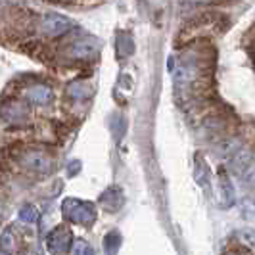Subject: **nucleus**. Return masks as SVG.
Returning a JSON list of instances; mask_svg holds the SVG:
<instances>
[{
  "instance_id": "nucleus-14",
  "label": "nucleus",
  "mask_w": 255,
  "mask_h": 255,
  "mask_svg": "<svg viewBox=\"0 0 255 255\" xmlns=\"http://www.w3.org/2000/svg\"><path fill=\"white\" fill-rule=\"evenodd\" d=\"M242 146V142L240 140H236V138H227V140H223L221 142V146L217 148V152L221 153V155H227V153H234L238 152V148Z\"/></svg>"
},
{
  "instance_id": "nucleus-12",
  "label": "nucleus",
  "mask_w": 255,
  "mask_h": 255,
  "mask_svg": "<svg viewBox=\"0 0 255 255\" xmlns=\"http://www.w3.org/2000/svg\"><path fill=\"white\" fill-rule=\"evenodd\" d=\"M19 221L21 223H25V225H33V223H37L38 221V209L35 205H23L21 209H19Z\"/></svg>"
},
{
  "instance_id": "nucleus-15",
  "label": "nucleus",
  "mask_w": 255,
  "mask_h": 255,
  "mask_svg": "<svg viewBox=\"0 0 255 255\" xmlns=\"http://www.w3.org/2000/svg\"><path fill=\"white\" fill-rule=\"evenodd\" d=\"M71 252H73V255H94V250H92L90 244H87L85 240H77V242H73Z\"/></svg>"
},
{
  "instance_id": "nucleus-17",
  "label": "nucleus",
  "mask_w": 255,
  "mask_h": 255,
  "mask_svg": "<svg viewBox=\"0 0 255 255\" xmlns=\"http://www.w3.org/2000/svg\"><path fill=\"white\" fill-rule=\"evenodd\" d=\"M0 255H10V254H6V252H0Z\"/></svg>"
},
{
  "instance_id": "nucleus-7",
  "label": "nucleus",
  "mask_w": 255,
  "mask_h": 255,
  "mask_svg": "<svg viewBox=\"0 0 255 255\" xmlns=\"http://www.w3.org/2000/svg\"><path fill=\"white\" fill-rule=\"evenodd\" d=\"M0 114H2V117H4L6 121H10V123H23V121H27L25 106H21V104H17V102L6 104V106L0 110Z\"/></svg>"
},
{
  "instance_id": "nucleus-1",
  "label": "nucleus",
  "mask_w": 255,
  "mask_h": 255,
  "mask_svg": "<svg viewBox=\"0 0 255 255\" xmlns=\"http://www.w3.org/2000/svg\"><path fill=\"white\" fill-rule=\"evenodd\" d=\"M62 213L69 221L77 223V225L89 227V225L94 223V219H96V207H94V204L81 202L77 198H67L64 204H62Z\"/></svg>"
},
{
  "instance_id": "nucleus-8",
  "label": "nucleus",
  "mask_w": 255,
  "mask_h": 255,
  "mask_svg": "<svg viewBox=\"0 0 255 255\" xmlns=\"http://www.w3.org/2000/svg\"><path fill=\"white\" fill-rule=\"evenodd\" d=\"M19 248V238H17V232L15 229H6L0 234V252H6V254L12 255L13 252H17Z\"/></svg>"
},
{
  "instance_id": "nucleus-16",
  "label": "nucleus",
  "mask_w": 255,
  "mask_h": 255,
  "mask_svg": "<svg viewBox=\"0 0 255 255\" xmlns=\"http://www.w3.org/2000/svg\"><path fill=\"white\" fill-rule=\"evenodd\" d=\"M4 209H6V207H4V202H2V200H0V215H2V213H4Z\"/></svg>"
},
{
  "instance_id": "nucleus-5",
  "label": "nucleus",
  "mask_w": 255,
  "mask_h": 255,
  "mask_svg": "<svg viewBox=\"0 0 255 255\" xmlns=\"http://www.w3.org/2000/svg\"><path fill=\"white\" fill-rule=\"evenodd\" d=\"M23 100L29 106H37V108H44V106H50L54 100V90L48 85H42V83H35V85H29L23 92H21Z\"/></svg>"
},
{
  "instance_id": "nucleus-9",
  "label": "nucleus",
  "mask_w": 255,
  "mask_h": 255,
  "mask_svg": "<svg viewBox=\"0 0 255 255\" xmlns=\"http://www.w3.org/2000/svg\"><path fill=\"white\" fill-rule=\"evenodd\" d=\"M65 94H67V98H73V100H85L90 94L89 83L87 81H73V83L67 85Z\"/></svg>"
},
{
  "instance_id": "nucleus-3",
  "label": "nucleus",
  "mask_w": 255,
  "mask_h": 255,
  "mask_svg": "<svg viewBox=\"0 0 255 255\" xmlns=\"http://www.w3.org/2000/svg\"><path fill=\"white\" fill-rule=\"evenodd\" d=\"M73 246V232L65 225H60L46 236V250L52 255H67Z\"/></svg>"
},
{
  "instance_id": "nucleus-11",
  "label": "nucleus",
  "mask_w": 255,
  "mask_h": 255,
  "mask_svg": "<svg viewBox=\"0 0 255 255\" xmlns=\"http://www.w3.org/2000/svg\"><path fill=\"white\" fill-rule=\"evenodd\" d=\"M100 202H102V205L106 207V209L114 211V209H117L119 205L123 204V202H121V192L117 190V188H110V190H106L102 194Z\"/></svg>"
},
{
  "instance_id": "nucleus-6",
  "label": "nucleus",
  "mask_w": 255,
  "mask_h": 255,
  "mask_svg": "<svg viewBox=\"0 0 255 255\" xmlns=\"http://www.w3.org/2000/svg\"><path fill=\"white\" fill-rule=\"evenodd\" d=\"M96 52H98V42L94 38H79V40L71 42L67 46L65 56L69 60H81V62H85V60L94 58Z\"/></svg>"
},
{
  "instance_id": "nucleus-2",
  "label": "nucleus",
  "mask_w": 255,
  "mask_h": 255,
  "mask_svg": "<svg viewBox=\"0 0 255 255\" xmlns=\"http://www.w3.org/2000/svg\"><path fill=\"white\" fill-rule=\"evenodd\" d=\"M71 29H73V21L67 15H62V13H46L38 23L40 35L48 38L64 37Z\"/></svg>"
},
{
  "instance_id": "nucleus-13",
  "label": "nucleus",
  "mask_w": 255,
  "mask_h": 255,
  "mask_svg": "<svg viewBox=\"0 0 255 255\" xmlns=\"http://www.w3.org/2000/svg\"><path fill=\"white\" fill-rule=\"evenodd\" d=\"M119 244H121V236H119V232H110V234H106V238H104V248H106V252L108 255H115L117 254V250H119Z\"/></svg>"
},
{
  "instance_id": "nucleus-4",
  "label": "nucleus",
  "mask_w": 255,
  "mask_h": 255,
  "mask_svg": "<svg viewBox=\"0 0 255 255\" xmlns=\"http://www.w3.org/2000/svg\"><path fill=\"white\" fill-rule=\"evenodd\" d=\"M19 165L27 169V171H33V173H50L52 165H54V159H52L48 153L40 152V150H25V152L19 153Z\"/></svg>"
},
{
  "instance_id": "nucleus-10",
  "label": "nucleus",
  "mask_w": 255,
  "mask_h": 255,
  "mask_svg": "<svg viewBox=\"0 0 255 255\" xmlns=\"http://www.w3.org/2000/svg\"><path fill=\"white\" fill-rule=\"evenodd\" d=\"M230 165L234 167V171H236L238 175H242L244 171L252 165V153L248 152V150H238V152L234 153Z\"/></svg>"
}]
</instances>
